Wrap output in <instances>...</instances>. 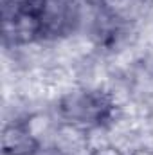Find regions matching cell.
<instances>
[{
  "mask_svg": "<svg viewBox=\"0 0 153 155\" xmlns=\"http://www.w3.org/2000/svg\"><path fill=\"white\" fill-rule=\"evenodd\" d=\"M5 155H34L38 150L36 139L27 132L24 124H11L4 130L2 137Z\"/></svg>",
  "mask_w": 153,
  "mask_h": 155,
  "instance_id": "7a4b0ae2",
  "label": "cell"
},
{
  "mask_svg": "<svg viewBox=\"0 0 153 155\" xmlns=\"http://www.w3.org/2000/svg\"><path fill=\"white\" fill-rule=\"evenodd\" d=\"M110 110V101L101 92H85L69 96L61 103V114L74 123L101 121Z\"/></svg>",
  "mask_w": 153,
  "mask_h": 155,
  "instance_id": "6da1fadb",
  "label": "cell"
}]
</instances>
